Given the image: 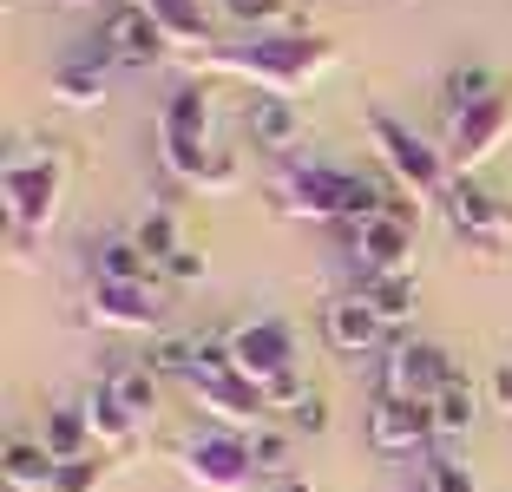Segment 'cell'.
Returning <instances> with one entry per match:
<instances>
[{"mask_svg":"<svg viewBox=\"0 0 512 492\" xmlns=\"http://www.w3.org/2000/svg\"><path fill=\"white\" fill-rule=\"evenodd\" d=\"M493 394H499V407H506V414H512V361H506V368L493 374Z\"/></svg>","mask_w":512,"mask_h":492,"instance_id":"35","label":"cell"},{"mask_svg":"<svg viewBox=\"0 0 512 492\" xmlns=\"http://www.w3.org/2000/svg\"><path fill=\"white\" fill-rule=\"evenodd\" d=\"M151 374H158V368H119V374H106L112 388H119V401L132 407L138 427H145V420L158 414V381H151Z\"/></svg>","mask_w":512,"mask_h":492,"instance_id":"26","label":"cell"},{"mask_svg":"<svg viewBox=\"0 0 512 492\" xmlns=\"http://www.w3.org/2000/svg\"><path fill=\"white\" fill-rule=\"evenodd\" d=\"M250 138L263 151H289L302 138V112L289 105V92H256L250 99Z\"/></svg>","mask_w":512,"mask_h":492,"instance_id":"18","label":"cell"},{"mask_svg":"<svg viewBox=\"0 0 512 492\" xmlns=\"http://www.w3.org/2000/svg\"><path fill=\"white\" fill-rule=\"evenodd\" d=\"M165 283H178V289L204 283V250H178V256L165 263Z\"/></svg>","mask_w":512,"mask_h":492,"instance_id":"33","label":"cell"},{"mask_svg":"<svg viewBox=\"0 0 512 492\" xmlns=\"http://www.w3.org/2000/svg\"><path fill=\"white\" fill-rule=\"evenodd\" d=\"M368 138H375V151L388 158V171L407 184V191L427 197V191H440V184H447V158H440L421 132H407L388 105H368Z\"/></svg>","mask_w":512,"mask_h":492,"instance_id":"6","label":"cell"},{"mask_svg":"<svg viewBox=\"0 0 512 492\" xmlns=\"http://www.w3.org/2000/svg\"><path fill=\"white\" fill-rule=\"evenodd\" d=\"M276 210L289 217H316V224H362V217H381L388 191L362 171H342V164H283L270 184Z\"/></svg>","mask_w":512,"mask_h":492,"instance_id":"1","label":"cell"},{"mask_svg":"<svg viewBox=\"0 0 512 492\" xmlns=\"http://www.w3.org/2000/svg\"><path fill=\"white\" fill-rule=\"evenodd\" d=\"M447 210H453V230H460L467 243H480V250H499V237L512 230V217H506V210H499L473 178H453V184H447Z\"/></svg>","mask_w":512,"mask_h":492,"instance_id":"14","label":"cell"},{"mask_svg":"<svg viewBox=\"0 0 512 492\" xmlns=\"http://www.w3.org/2000/svg\"><path fill=\"white\" fill-rule=\"evenodd\" d=\"M86 414H92V433H99V440H106V447H125V440H132V407L119 401V388H112V381H99V388H92V401H86Z\"/></svg>","mask_w":512,"mask_h":492,"instance_id":"22","label":"cell"},{"mask_svg":"<svg viewBox=\"0 0 512 492\" xmlns=\"http://www.w3.org/2000/svg\"><path fill=\"white\" fill-rule=\"evenodd\" d=\"M99 479H106V466H99V460H73V466H60L53 492H99Z\"/></svg>","mask_w":512,"mask_h":492,"instance_id":"31","label":"cell"},{"mask_svg":"<svg viewBox=\"0 0 512 492\" xmlns=\"http://www.w3.org/2000/svg\"><path fill=\"white\" fill-rule=\"evenodd\" d=\"M276 492H316V486H302V479H283V486H276Z\"/></svg>","mask_w":512,"mask_h":492,"instance_id":"36","label":"cell"},{"mask_svg":"<svg viewBox=\"0 0 512 492\" xmlns=\"http://www.w3.org/2000/svg\"><path fill=\"white\" fill-rule=\"evenodd\" d=\"M322 335H329L335 355H368L388 335V322H381V309L368 296H335L329 315H322Z\"/></svg>","mask_w":512,"mask_h":492,"instance_id":"15","label":"cell"},{"mask_svg":"<svg viewBox=\"0 0 512 492\" xmlns=\"http://www.w3.org/2000/svg\"><path fill=\"white\" fill-rule=\"evenodd\" d=\"M493 92H499V79L486 73V66H473V60L447 73V105H453V112H467V105H486Z\"/></svg>","mask_w":512,"mask_h":492,"instance_id":"27","label":"cell"},{"mask_svg":"<svg viewBox=\"0 0 512 492\" xmlns=\"http://www.w3.org/2000/svg\"><path fill=\"white\" fill-rule=\"evenodd\" d=\"M106 92H112L106 46L73 53V60H60V73H53V99H60V105H106Z\"/></svg>","mask_w":512,"mask_h":492,"instance_id":"17","label":"cell"},{"mask_svg":"<svg viewBox=\"0 0 512 492\" xmlns=\"http://www.w3.org/2000/svg\"><path fill=\"white\" fill-rule=\"evenodd\" d=\"M145 368L158 374H184V381H197V368H204V342H184V335H165V342L151 348Z\"/></svg>","mask_w":512,"mask_h":492,"instance_id":"28","label":"cell"},{"mask_svg":"<svg viewBox=\"0 0 512 492\" xmlns=\"http://www.w3.org/2000/svg\"><path fill=\"white\" fill-rule=\"evenodd\" d=\"M329 60H335V46L322 33H250L243 46H217L211 53V66L256 79L263 92H309Z\"/></svg>","mask_w":512,"mask_h":492,"instance_id":"2","label":"cell"},{"mask_svg":"<svg viewBox=\"0 0 512 492\" xmlns=\"http://www.w3.org/2000/svg\"><path fill=\"white\" fill-rule=\"evenodd\" d=\"M250 453H256V473H283V460H289V433L250 427Z\"/></svg>","mask_w":512,"mask_h":492,"instance_id":"30","label":"cell"},{"mask_svg":"<svg viewBox=\"0 0 512 492\" xmlns=\"http://www.w3.org/2000/svg\"><path fill=\"white\" fill-rule=\"evenodd\" d=\"M355 256H362L368 276H401L407 256H414V224H401V217H362L355 224Z\"/></svg>","mask_w":512,"mask_h":492,"instance_id":"13","label":"cell"},{"mask_svg":"<svg viewBox=\"0 0 512 492\" xmlns=\"http://www.w3.org/2000/svg\"><path fill=\"white\" fill-rule=\"evenodd\" d=\"M0 191H7V224H14L20 237H46L53 217H60V191H66L60 151L14 158V164H7V178H0Z\"/></svg>","mask_w":512,"mask_h":492,"instance_id":"4","label":"cell"},{"mask_svg":"<svg viewBox=\"0 0 512 492\" xmlns=\"http://www.w3.org/2000/svg\"><path fill=\"white\" fill-rule=\"evenodd\" d=\"M368 440L375 453L401 460V453H421L434 440V401H407V394H381L375 414H368Z\"/></svg>","mask_w":512,"mask_h":492,"instance_id":"11","label":"cell"},{"mask_svg":"<svg viewBox=\"0 0 512 492\" xmlns=\"http://www.w3.org/2000/svg\"><path fill=\"white\" fill-rule=\"evenodd\" d=\"M99 46H106L112 66H158V60H171V33L158 27V14H151L145 0L112 7V14L99 20Z\"/></svg>","mask_w":512,"mask_h":492,"instance_id":"7","label":"cell"},{"mask_svg":"<svg viewBox=\"0 0 512 492\" xmlns=\"http://www.w3.org/2000/svg\"><path fill=\"white\" fill-rule=\"evenodd\" d=\"M460 368L440 342H394L388 374H381V394H407V401H434L440 388H453Z\"/></svg>","mask_w":512,"mask_h":492,"instance_id":"9","label":"cell"},{"mask_svg":"<svg viewBox=\"0 0 512 492\" xmlns=\"http://www.w3.org/2000/svg\"><path fill=\"white\" fill-rule=\"evenodd\" d=\"M224 14H230V20H243V27H263V20L289 14V0H224Z\"/></svg>","mask_w":512,"mask_h":492,"instance_id":"32","label":"cell"},{"mask_svg":"<svg viewBox=\"0 0 512 492\" xmlns=\"http://www.w3.org/2000/svg\"><path fill=\"white\" fill-rule=\"evenodd\" d=\"M362 296L375 302V309H381V322L394 328L401 315H414V302H421V289H414V276L401 269V276H368V289H362Z\"/></svg>","mask_w":512,"mask_h":492,"instance_id":"24","label":"cell"},{"mask_svg":"<svg viewBox=\"0 0 512 492\" xmlns=\"http://www.w3.org/2000/svg\"><path fill=\"white\" fill-rule=\"evenodd\" d=\"M132 243H138V250H145V263H151V269H165L171 256L184 250V243H178V224H171V210H151L145 224L132 230Z\"/></svg>","mask_w":512,"mask_h":492,"instance_id":"25","label":"cell"},{"mask_svg":"<svg viewBox=\"0 0 512 492\" xmlns=\"http://www.w3.org/2000/svg\"><path fill=\"white\" fill-rule=\"evenodd\" d=\"M158 145H165L171 178L204 184V191H230V184H237V171H230L224 158H211V99H204V86H178L165 99Z\"/></svg>","mask_w":512,"mask_h":492,"instance_id":"3","label":"cell"},{"mask_svg":"<svg viewBox=\"0 0 512 492\" xmlns=\"http://www.w3.org/2000/svg\"><path fill=\"white\" fill-rule=\"evenodd\" d=\"M421 492H480V479H473L467 460H434L421 479Z\"/></svg>","mask_w":512,"mask_h":492,"instance_id":"29","label":"cell"},{"mask_svg":"<svg viewBox=\"0 0 512 492\" xmlns=\"http://www.w3.org/2000/svg\"><path fill=\"white\" fill-rule=\"evenodd\" d=\"M512 138V99L493 92L486 105H467V112H453V132H447V164H460V178H467L480 158H493L499 145Z\"/></svg>","mask_w":512,"mask_h":492,"instance_id":"10","label":"cell"},{"mask_svg":"<svg viewBox=\"0 0 512 492\" xmlns=\"http://www.w3.org/2000/svg\"><path fill=\"white\" fill-rule=\"evenodd\" d=\"M178 466L191 486L204 492H237L243 479H256V453H250V433L237 427H204L197 440L178 447Z\"/></svg>","mask_w":512,"mask_h":492,"instance_id":"5","label":"cell"},{"mask_svg":"<svg viewBox=\"0 0 512 492\" xmlns=\"http://www.w3.org/2000/svg\"><path fill=\"white\" fill-rule=\"evenodd\" d=\"M473 414H480V394L467 388V374H460L453 388H440V394H434V433H440V440L467 433V427H473Z\"/></svg>","mask_w":512,"mask_h":492,"instance_id":"23","label":"cell"},{"mask_svg":"<svg viewBox=\"0 0 512 492\" xmlns=\"http://www.w3.org/2000/svg\"><path fill=\"white\" fill-rule=\"evenodd\" d=\"M191 394L204 407H211V420L217 427H256V420H263V388H256L250 374H237V368H211V374H197L191 381Z\"/></svg>","mask_w":512,"mask_h":492,"instance_id":"12","label":"cell"},{"mask_svg":"<svg viewBox=\"0 0 512 492\" xmlns=\"http://www.w3.org/2000/svg\"><path fill=\"white\" fill-rule=\"evenodd\" d=\"M145 250L132 237H106L92 250V283H145Z\"/></svg>","mask_w":512,"mask_h":492,"instance_id":"21","label":"cell"},{"mask_svg":"<svg viewBox=\"0 0 512 492\" xmlns=\"http://www.w3.org/2000/svg\"><path fill=\"white\" fill-rule=\"evenodd\" d=\"M230 368L250 374L256 388H263L270 374H289L296 368V328H289L283 315H256V322H243L237 335H230Z\"/></svg>","mask_w":512,"mask_h":492,"instance_id":"8","label":"cell"},{"mask_svg":"<svg viewBox=\"0 0 512 492\" xmlns=\"http://www.w3.org/2000/svg\"><path fill=\"white\" fill-rule=\"evenodd\" d=\"M60 479V460L40 447V433L33 440H7V486L14 492H53Z\"/></svg>","mask_w":512,"mask_h":492,"instance_id":"20","label":"cell"},{"mask_svg":"<svg viewBox=\"0 0 512 492\" xmlns=\"http://www.w3.org/2000/svg\"><path fill=\"white\" fill-rule=\"evenodd\" d=\"M92 440H99V433H92V414H86V407H53V414H46V427H40V447L53 453L60 466L92 460Z\"/></svg>","mask_w":512,"mask_h":492,"instance_id":"19","label":"cell"},{"mask_svg":"<svg viewBox=\"0 0 512 492\" xmlns=\"http://www.w3.org/2000/svg\"><path fill=\"white\" fill-rule=\"evenodd\" d=\"M322 420H329V401H322V394H309V401L289 414V427H296V433H322Z\"/></svg>","mask_w":512,"mask_h":492,"instance_id":"34","label":"cell"},{"mask_svg":"<svg viewBox=\"0 0 512 492\" xmlns=\"http://www.w3.org/2000/svg\"><path fill=\"white\" fill-rule=\"evenodd\" d=\"M66 7H92V0H66Z\"/></svg>","mask_w":512,"mask_h":492,"instance_id":"37","label":"cell"},{"mask_svg":"<svg viewBox=\"0 0 512 492\" xmlns=\"http://www.w3.org/2000/svg\"><path fill=\"white\" fill-rule=\"evenodd\" d=\"M86 315L99 328H158V296L145 283H92Z\"/></svg>","mask_w":512,"mask_h":492,"instance_id":"16","label":"cell"}]
</instances>
